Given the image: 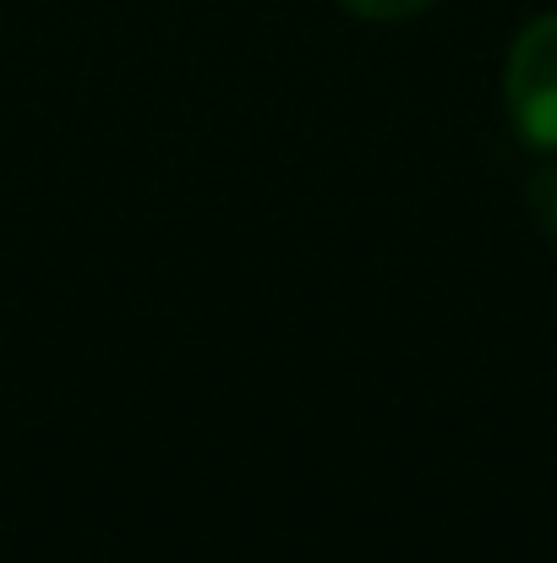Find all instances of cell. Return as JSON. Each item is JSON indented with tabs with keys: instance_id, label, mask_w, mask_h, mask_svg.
<instances>
[{
	"instance_id": "1",
	"label": "cell",
	"mask_w": 557,
	"mask_h": 563,
	"mask_svg": "<svg viewBox=\"0 0 557 563\" xmlns=\"http://www.w3.org/2000/svg\"><path fill=\"white\" fill-rule=\"evenodd\" d=\"M503 99H509L514 132H520L536 154L553 159L557 154V11L525 22L520 38L509 44Z\"/></svg>"
},
{
	"instance_id": "2",
	"label": "cell",
	"mask_w": 557,
	"mask_h": 563,
	"mask_svg": "<svg viewBox=\"0 0 557 563\" xmlns=\"http://www.w3.org/2000/svg\"><path fill=\"white\" fill-rule=\"evenodd\" d=\"M339 5L361 22H404V16H421L426 5H437V0H339Z\"/></svg>"
},
{
	"instance_id": "3",
	"label": "cell",
	"mask_w": 557,
	"mask_h": 563,
	"mask_svg": "<svg viewBox=\"0 0 557 563\" xmlns=\"http://www.w3.org/2000/svg\"><path fill=\"white\" fill-rule=\"evenodd\" d=\"M531 208H536V219H542V230L557 241V154L547 170H536L531 176Z\"/></svg>"
}]
</instances>
